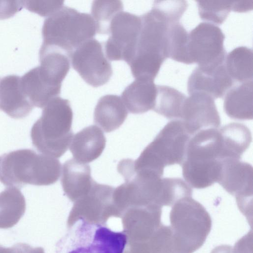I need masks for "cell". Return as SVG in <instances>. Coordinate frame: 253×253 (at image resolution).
Returning <instances> with one entry per match:
<instances>
[{
  "label": "cell",
  "instance_id": "obj_17",
  "mask_svg": "<svg viewBox=\"0 0 253 253\" xmlns=\"http://www.w3.org/2000/svg\"><path fill=\"white\" fill-rule=\"evenodd\" d=\"M94 182L89 165L74 159L64 163L61 183L64 193L71 201L78 200L86 195Z\"/></svg>",
  "mask_w": 253,
  "mask_h": 253
},
{
  "label": "cell",
  "instance_id": "obj_6",
  "mask_svg": "<svg viewBox=\"0 0 253 253\" xmlns=\"http://www.w3.org/2000/svg\"><path fill=\"white\" fill-rule=\"evenodd\" d=\"M96 33L90 14L63 6L44 20L42 28V45L57 48L69 55Z\"/></svg>",
  "mask_w": 253,
  "mask_h": 253
},
{
  "label": "cell",
  "instance_id": "obj_24",
  "mask_svg": "<svg viewBox=\"0 0 253 253\" xmlns=\"http://www.w3.org/2000/svg\"><path fill=\"white\" fill-rule=\"evenodd\" d=\"M184 94L167 85H157L155 112L169 119H180L186 98Z\"/></svg>",
  "mask_w": 253,
  "mask_h": 253
},
{
  "label": "cell",
  "instance_id": "obj_26",
  "mask_svg": "<svg viewBox=\"0 0 253 253\" xmlns=\"http://www.w3.org/2000/svg\"><path fill=\"white\" fill-rule=\"evenodd\" d=\"M120 0H94L91 8V16L95 22L96 32L109 34L110 26L114 17L123 11Z\"/></svg>",
  "mask_w": 253,
  "mask_h": 253
},
{
  "label": "cell",
  "instance_id": "obj_18",
  "mask_svg": "<svg viewBox=\"0 0 253 253\" xmlns=\"http://www.w3.org/2000/svg\"><path fill=\"white\" fill-rule=\"evenodd\" d=\"M154 81L148 78H137L124 89L121 98L129 112L142 114L153 109L157 92V85Z\"/></svg>",
  "mask_w": 253,
  "mask_h": 253
},
{
  "label": "cell",
  "instance_id": "obj_34",
  "mask_svg": "<svg viewBox=\"0 0 253 253\" xmlns=\"http://www.w3.org/2000/svg\"><path fill=\"white\" fill-rule=\"evenodd\" d=\"M29 245L19 243L11 248H5L0 246V253H27Z\"/></svg>",
  "mask_w": 253,
  "mask_h": 253
},
{
  "label": "cell",
  "instance_id": "obj_12",
  "mask_svg": "<svg viewBox=\"0 0 253 253\" xmlns=\"http://www.w3.org/2000/svg\"><path fill=\"white\" fill-rule=\"evenodd\" d=\"M190 136L208 128H218L220 118L214 99L207 94L197 92L186 97L180 120Z\"/></svg>",
  "mask_w": 253,
  "mask_h": 253
},
{
  "label": "cell",
  "instance_id": "obj_27",
  "mask_svg": "<svg viewBox=\"0 0 253 253\" xmlns=\"http://www.w3.org/2000/svg\"><path fill=\"white\" fill-rule=\"evenodd\" d=\"M197 5L200 18L211 24H221L231 10V0H198Z\"/></svg>",
  "mask_w": 253,
  "mask_h": 253
},
{
  "label": "cell",
  "instance_id": "obj_16",
  "mask_svg": "<svg viewBox=\"0 0 253 253\" xmlns=\"http://www.w3.org/2000/svg\"><path fill=\"white\" fill-rule=\"evenodd\" d=\"M106 138L100 128L95 125L84 127L73 137L70 150L74 159L82 163L97 159L106 146Z\"/></svg>",
  "mask_w": 253,
  "mask_h": 253
},
{
  "label": "cell",
  "instance_id": "obj_23",
  "mask_svg": "<svg viewBox=\"0 0 253 253\" xmlns=\"http://www.w3.org/2000/svg\"><path fill=\"white\" fill-rule=\"evenodd\" d=\"M224 65L233 81L245 83L252 81L253 53L252 49L239 46L226 55Z\"/></svg>",
  "mask_w": 253,
  "mask_h": 253
},
{
  "label": "cell",
  "instance_id": "obj_20",
  "mask_svg": "<svg viewBox=\"0 0 253 253\" xmlns=\"http://www.w3.org/2000/svg\"><path fill=\"white\" fill-rule=\"evenodd\" d=\"M253 81L231 87L225 94L223 108L230 118L240 120H252Z\"/></svg>",
  "mask_w": 253,
  "mask_h": 253
},
{
  "label": "cell",
  "instance_id": "obj_25",
  "mask_svg": "<svg viewBox=\"0 0 253 253\" xmlns=\"http://www.w3.org/2000/svg\"><path fill=\"white\" fill-rule=\"evenodd\" d=\"M168 58L190 64L188 51V33L179 22L169 25L167 30Z\"/></svg>",
  "mask_w": 253,
  "mask_h": 253
},
{
  "label": "cell",
  "instance_id": "obj_5",
  "mask_svg": "<svg viewBox=\"0 0 253 253\" xmlns=\"http://www.w3.org/2000/svg\"><path fill=\"white\" fill-rule=\"evenodd\" d=\"M191 137L181 120L169 122L139 157L132 160L134 169L152 172L162 176L165 167L182 164Z\"/></svg>",
  "mask_w": 253,
  "mask_h": 253
},
{
  "label": "cell",
  "instance_id": "obj_22",
  "mask_svg": "<svg viewBox=\"0 0 253 253\" xmlns=\"http://www.w3.org/2000/svg\"><path fill=\"white\" fill-rule=\"evenodd\" d=\"M26 201L21 191L9 187L0 193V228L7 229L16 224L25 213Z\"/></svg>",
  "mask_w": 253,
  "mask_h": 253
},
{
  "label": "cell",
  "instance_id": "obj_3",
  "mask_svg": "<svg viewBox=\"0 0 253 253\" xmlns=\"http://www.w3.org/2000/svg\"><path fill=\"white\" fill-rule=\"evenodd\" d=\"M127 236L83 217L68 229L57 244L58 253H124Z\"/></svg>",
  "mask_w": 253,
  "mask_h": 253
},
{
  "label": "cell",
  "instance_id": "obj_4",
  "mask_svg": "<svg viewBox=\"0 0 253 253\" xmlns=\"http://www.w3.org/2000/svg\"><path fill=\"white\" fill-rule=\"evenodd\" d=\"M141 27L134 55L128 64L135 78L154 80L168 58L167 30L169 24L151 10L141 16Z\"/></svg>",
  "mask_w": 253,
  "mask_h": 253
},
{
  "label": "cell",
  "instance_id": "obj_30",
  "mask_svg": "<svg viewBox=\"0 0 253 253\" xmlns=\"http://www.w3.org/2000/svg\"><path fill=\"white\" fill-rule=\"evenodd\" d=\"M63 0H27L23 5L30 11L42 16H50L63 6Z\"/></svg>",
  "mask_w": 253,
  "mask_h": 253
},
{
  "label": "cell",
  "instance_id": "obj_11",
  "mask_svg": "<svg viewBox=\"0 0 253 253\" xmlns=\"http://www.w3.org/2000/svg\"><path fill=\"white\" fill-rule=\"evenodd\" d=\"M217 182L228 193L235 196L238 206L249 220L252 219L253 170L252 165L240 159L226 158L221 161Z\"/></svg>",
  "mask_w": 253,
  "mask_h": 253
},
{
  "label": "cell",
  "instance_id": "obj_21",
  "mask_svg": "<svg viewBox=\"0 0 253 253\" xmlns=\"http://www.w3.org/2000/svg\"><path fill=\"white\" fill-rule=\"evenodd\" d=\"M222 147V160L226 158L240 159L249 148L252 134L245 125L231 123L219 129Z\"/></svg>",
  "mask_w": 253,
  "mask_h": 253
},
{
  "label": "cell",
  "instance_id": "obj_8",
  "mask_svg": "<svg viewBox=\"0 0 253 253\" xmlns=\"http://www.w3.org/2000/svg\"><path fill=\"white\" fill-rule=\"evenodd\" d=\"M141 27V17L123 11L118 13L111 23L109 37L103 43L107 59L128 64L134 55Z\"/></svg>",
  "mask_w": 253,
  "mask_h": 253
},
{
  "label": "cell",
  "instance_id": "obj_29",
  "mask_svg": "<svg viewBox=\"0 0 253 253\" xmlns=\"http://www.w3.org/2000/svg\"><path fill=\"white\" fill-rule=\"evenodd\" d=\"M187 7L185 0H156L151 10L170 25L178 22Z\"/></svg>",
  "mask_w": 253,
  "mask_h": 253
},
{
  "label": "cell",
  "instance_id": "obj_35",
  "mask_svg": "<svg viewBox=\"0 0 253 253\" xmlns=\"http://www.w3.org/2000/svg\"><path fill=\"white\" fill-rule=\"evenodd\" d=\"M211 253H233V247L229 245H220L213 249Z\"/></svg>",
  "mask_w": 253,
  "mask_h": 253
},
{
  "label": "cell",
  "instance_id": "obj_33",
  "mask_svg": "<svg viewBox=\"0 0 253 253\" xmlns=\"http://www.w3.org/2000/svg\"><path fill=\"white\" fill-rule=\"evenodd\" d=\"M253 6V0L233 1L232 10L237 12H245L252 10Z\"/></svg>",
  "mask_w": 253,
  "mask_h": 253
},
{
  "label": "cell",
  "instance_id": "obj_14",
  "mask_svg": "<svg viewBox=\"0 0 253 253\" xmlns=\"http://www.w3.org/2000/svg\"><path fill=\"white\" fill-rule=\"evenodd\" d=\"M61 84L56 83L38 66L21 77L22 90L34 106L43 108L60 94Z\"/></svg>",
  "mask_w": 253,
  "mask_h": 253
},
{
  "label": "cell",
  "instance_id": "obj_19",
  "mask_svg": "<svg viewBox=\"0 0 253 253\" xmlns=\"http://www.w3.org/2000/svg\"><path fill=\"white\" fill-rule=\"evenodd\" d=\"M128 114L121 97L114 94L101 97L95 106L94 121L106 132L117 129L124 123Z\"/></svg>",
  "mask_w": 253,
  "mask_h": 253
},
{
  "label": "cell",
  "instance_id": "obj_15",
  "mask_svg": "<svg viewBox=\"0 0 253 253\" xmlns=\"http://www.w3.org/2000/svg\"><path fill=\"white\" fill-rule=\"evenodd\" d=\"M34 107L22 90L21 77L12 75L0 78V110L20 119L29 115Z\"/></svg>",
  "mask_w": 253,
  "mask_h": 253
},
{
  "label": "cell",
  "instance_id": "obj_31",
  "mask_svg": "<svg viewBox=\"0 0 253 253\" xmlns=\"http://www.w3.org/2000/svg\"><path fill=\"white\" fill-rule=\"evenodd\" d=\"M23 6V1H0V18L12 16Z\"/></svg>",
  "mask_w": 253,
  "mask_h": 253
},
{
  "label": "cell",
  "instance_id": "obj_1",
  "mask_svg": "<svg viewBox=\"0 0 253 253\" xmlns=\"http://www.w3.org/2000/svg\"><path fill=\"white\" fill-rule=\"evenodd\" d=\"M58 159L23 149L0 156V182L21 188L27 184L47 186L56 182L61 174Z\"/></svg>",
  "mask_w": 253,
  "mask_h": 253
},
{
  "label": "cell",
  "instance_id": "obj_28",
  "mask_svg": "<svg viewBox=\"0 0 253 253\" xmlns=\"http://www.w3.org/2000/svg\"><path fill=\"white\" fill-rule=\"evenodd\" d=\"M151 253H184L178 246L170 226L161 225L151 238Z\"/></svg>",
  "mask_w": 253,
  "mask_h": 253
},
{
  "label": "cell",
  "instance_id": "obj_2",
  "mask_svg": "<svg viewBox=\"0 0 253 253\" xmlns=\"http://www.w3.org/2000/svg\"><path fill=\"white\" fill-rule=\"evenodd\" d=\"M73 118L68 99L59 96L51 99L31 128L33 146L42 154L61 157L67 151L73 136Z\"/></svg>",
  "mask_w": 253,
  "mask_h": 253
},
{
  "label": "cell",
  "instance_id": "obj_32",
  "mask_svg": "<svg viewBox=\"0 0 253 253\" xmlns=\"http://www.w3.org/2000/svg\"><path fill=\"white\" fill-rule=\"evenodd\" d=\"M253 232L251 230L241 238L233 247V253H253Z\"/></svg>",
  "mask_w": 253,
  "mask_h": 253
},
{
  "label": "cell",
  "instance_id": "obj_9",
  "mask_svg": "<svg viewBox=\"0 0 253 253\" xmlns=\"http://www.w3.org/2000/svg\"><path fill=\"white\" fill-rule=\"evenodd\" d=\"M225 36L216 25L202 22L188 33V51L191 64L205 67L223 63Z\"/></svg>",
  "mask_w": 253,
  "mask_h": 253
},
{
  "label": "cell",
  "instance_id": "obj_7",
  "mask_svg": "<svg viewBox=\"0 0 253 253\" xmlns=\"http://www.w3.org/2000/svg\"><path fill=\"white\" fill-rule=\"evenodd\" d=\"M169 220L175 240L184 253H193L203 245L212 225L209 212L192 197L174 204Z\"/></svg>",
  "mask_w": 253,
  "mask_h": 253
},
{
  "label": "cell",
  "instance_id": "obj_10",
  "mask_svg": "<svg viewBox=\"0 0 253 253\" xmlns=\"http://www.w3.org/2000/svg\"><path fill=\"white\" fill-rule=\"evenodd\" d=\"M70 58L74 69L93 87L105 84L112 76V65L105 54L103 44L94 38L75 49Z\"/></svg>",
  "mask_w": 253,
  "mask_h": 253
},
{
  "label": "cell",
  "instance_id": "obj_13",
  "mask_svg": "<svg viewBox=\"0 0 253 253\" xmlns=\"http://www.w3.org/2000/svg\"><path fill=\"white\" fill-rule=\"evenodd\" d=\"M234 81L228 75L224 62L209 66H198L187 82L189 94L201 92L213 99L221 98L232 87Z\"/></svg>",
  "mask_w": 253,
  "mask_h": 253
}]
</instances>
